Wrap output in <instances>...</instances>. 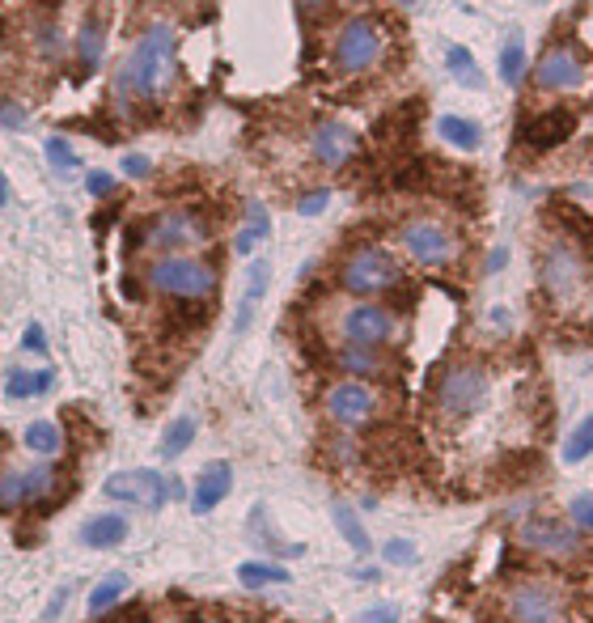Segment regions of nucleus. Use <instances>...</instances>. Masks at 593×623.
Instances as JSON below:
<instances>
[{
    "label": "nucleus",
    "instance_id": "obj_25",
    "mask_svg": "<svg viewBox=\"0 0 593 623\" xmlns=\"http://www.w3.org/2000/svg\"><path fill=\"white\" fill-rule=\"evenodd\" d=\"M51 382H56V373L51 369H9V378H5V395L9 399H34V395H43V390H51Z\"/></svg>",
    "mask_w": 593,
    "mask_h": 623
},
{
    "label": "nucleus",
    "instance_id": "obj_8",
    "mask_svg": "<svg viewBox=\"0 0 593 623\" xmlns=\"http://www.w3.org/2000/svg\"><path fill=\"white\" fill-rule=\"evenodd\" d=\"M382 47H386L382 26H377L373 17L356 13V17H348V22L335 30L331 64H335L339 77H361V73H369L377 60H382Z\"/></svg>",
    "mask_w": 593,
    "mask_h": 623
},
{
    "label": "nucleus",
    "instance_id": "obj_27",
    "mask_svg": "<svg viewBox=\"0 0 593 623\" xmlns=\"http://www.w3.org/2000/svg\"><path fill=\"white\" fill-rule=\"evenodd\" d=\"M496 68H500V81H505V85H521V77H526V39H521L517 30L500 43Z\"/></svg>",
    "mask_w": 593,
    "mask_h": 623
},
{
    "label": "nucleus",
    "instance_id": "obj_12",
    "mask_svg": "<svg viewBox=\"0 0 593 623\" xmlns=\"http://www.w3.org/2000/svg\"><path fill=\"white\" fill-rule=\"evenodd\" d=\"M577 123L581 119L572 106H547V111H538L521 123L517 140H521V149H530V153H551V149H560L577 136Z\"/></svg>",
    "mask_w": 593,
    "mask_h": 623
},
{
    "label": "nucleus",
    "instance_id": "obj_33",
    "mask_svg": "<svg viewBox=\"0 0 593 623\" xmlns=\"http://www.w3.org/2000/svg\"><path fill=\"white\" fill-rule=\"evenodd\" d=\"M445 68L454 73L458 85H471V89H483V77H479V68H475V56L466 47H449L445 51Z\"/></svg>",
    "mask_w": 593,
    "mask_h": 623
},
{
    "label": "nucleus",
    "instance_id": "obj_41",
    "mask_svg": "<svg viewBox=\"0 0 593 623\" xmlns=\"http://www.w3.org/2000/svg\"><path fill=\"white\" fill-rule=\"evenodd\" d=\"M22 348H26V352H39V356L47 352V335H43V327H39V323H30V327H26Z\"/></svg>",
    "mask_w": 593,
    "mask_h": 623
},
{
    "label": "nucleus",
    "instance_id": "obj_5",
    "mask_svg": "<svg viewBox=\"0 0 593 623\" xmlns=\"http://www.w3.org/2000/svg\"><path fill=\"white\" fill-rule=\"evenodd\" d=\"M208 242H212V225L204 221L200 208H166V212H157V217L145 221L136 246H149L157 255H187V251H200Z\"/></svg>",
    "mask_w": 593,
    "mask_h": 623
},
{
    "label": "nucleus",
    "instance_id": "obj_20",
    "mask_svg": "<svg viewBox=\"0 0 593 623\" xmlns=\"http://www.w3.org/2000/svg\"><path fill=\"white\" fill-rule=\"evenodd\" d=\"M267 284H272V263L255 259V263H250V276H246V293H242L238 318H233V331H238V335L250 327V318H255V306H259V297L267 293Z\"/></svg>",
    "mask_w": 593,
    "mask_h": 623
},
{
    "label": "nucleus",
    "instance_id": "obj_39",
    "mask_svg": "<svg viewBox=\"0 0 593 623\" xmlns=\"http://www.w3.org/2000/svg\"><path fill=\"white\" fill-rule=\"evenodd\" d=\"M568 513H572V522H577L581 530H593V496H572Z\"/></svg>",
    "mask_w": 593,
    "mask_h": 623
},
{
    "label": "nucleus",
    "instance_id": "obj_6",
    "mask_svg": "<svg viewBox=\"0 0 593 623\" xmlns=\"http://www.w3.org/2000/svg\"><path fill=\"white\" fill-rule=\"evenodd\" d=\"M394 242L403 246V255L411 263L428 267V272H445L462 251L458 234L437 217H407L399 229H394Z\"/></svg>",
    "mask_w": 593,
    "mask_h": 623
},
{
    "label": "nucleus",
    "instance_id": "obj_35",
    "mask_svg": "<svg viewBox=\"0 0 593 623\" xmlns=\"http://www.w3.org/2000/svg\"><path fill=\"white\" fill-rule=\"evenodd\" d=\"M43 153H47V162L56 166V170H77V149L68 145L64 136H51L47 145H43Z\"/></svg>",
    "mask_w": 593,
    "mask_h": 623
},
{
    "label": "nucleus",
    "instance_id": "obj_24",
    "mask_svg": "<svg viewBox=\"0 0 593 623\" xmlns=\"http://www.w3.org/2000/svg\"><path fill=\"white\" fill-rule=\"evenodd\" d=\"M195 433H200V424H195V416H178V420H170V424H166V433H161V445H157V454L166 458V462L183 458V454L191 450Z\"/></svg>",
    "mask_w": 593,
    "mask_h": 623
},
{
    "label": "nucleus",
    "instance_id": "obj_18",
    "mask_svg": "<svg viewBox=\"0 0 593 623\" xmlns=\"http://www.w3.org/2000/svg\"><path fill=\"white\" fill-rule=\"evenodd\" d=\"M335 365L348 373V378H361V382H373V378H386L390 373V361L382 356V348H365V344H344L335 356Z\"/></svg>",
    "mask_w": 593,
    "mask_h": 623
},
{
    "label": "nucleus",
    "instance_id": "obj_40",
    "mask_svg": "<svg viewBox=\"0 0 593 623\" xmlns=\"http://www.w3.org/2000/svg\"><path fill=\"white\" fill-rule=\"evenodd\" d=\"M119 170L128 174V178H145L149 170H153V162L145 153H123V162H119Z\"/></svg>",
    "mask_w": 593,
    "mask_h": 623
},
{
    "label": "nucleus",
    "instance_id": "obj_45",
    "mask_svg": "<svg viewBox=\"0 0 593 623\" xmlns=\"http://www.w3.org/2000/svg\"><path fill=\"white\" fill-rule=\"evenodd\" d=\"M9 204V183H5V174H0V208Z\"/></svg>",
    "mask_w": 593,
    "mask_h": 623
},
{
    "label": "nucleus",
    "instance_id": "obj_36",
    "mask_svg": "<svg viewBox=\"0 0 593 623\" xmlns=\"http://www.w3.org/2000/svg\"><path fill=\"white\" fill-rule=\"evenodd\" d=\"M327 204H331V187H318L310 195H297V212H301V217H318Z\"/></svg>",
    "mask_w": 593,
    "mask_h": 623
},
{
    "label": "nucleus",
    "instance_id": "obj_16",
    "mask_svg": "<svg viewBox=\"0 0 593 623\" xmlns=\"http://www.w3.org/2000/svg\"><path fill=\"white\" fill-rule=\"evenodd\" d=\"M521 543H526L530 551H538V556H551V560L581 556V534L564 518H530L526 526H521Z\"/></svg>",
    "mask_w": 593,
    "mask_h": 623
},
{
    "label": "nucleus",
    "instance_id": "obj_14",
    "mask_svg": "<svg viewBox=\"0 0 593 623\" xmlns=\"http://www.w3.org/2000/svg\"><path fill=\"white\" fill-rule=\"evenodd\" d=\"M534 85L543 89V94H568V89H581L585 85L581 51L568 47V43H551L534 64Z\"/></svg>",
    "mask_w": 593,
    "mask_h": 623
},
{
    "label": "nucleus",
    "instance_id": "obj_23",
    "mask_svg": "<svg viewBox=\"0 0 593 623\" xmlns=\"http://www.w3.org/2000/svg\"><path fill=\"white\" fill-rule=\"evenodd\" d=\"M22 445L39 458H56L64 450V433H60L56 420H30L26 433H22Z\"/></svg>",
    "mask_w": 593,
    "mask_h": 623
},
{
    "label": "nucleus",
    "instance_id": "obj_28",
    "mask_svg": "<svg viewBox=\"0 0 593 623\" xmlns=\"http://www.w3.org/2000/svg\"><path fill=\"white\" fill-rule=\"evenodd\" d=\"M238 581L246 590H263V585H289V568L272 560H246L238 564Z\"/></svg>",
    "mask_w": 593,
    "mask_h": 623
},
{
    "label": "nucleus",
    "instance_id": "obj_19",
    "mask_svg": "<svg viewBox=\"0 0 593 623\" xmlns=\"http://www.w3.org/2000/svg\"><path fill=\"white\" fill-rule=\"evenodd\" d=\"M128 539V518L123 513H98L81 526V543L94 547V551H106V547H119Z\"/></svg>",
    "mask_w": 593,
    "mask_h": 623
},
{
    "label": "nucleus",
    "instance_id": "obj_3",
    "mask_svg": "<svg viewBox=\"0 0 593 623\" xmlns=\"http://www.w3.org/2000/svg\"><path fill=\"white\" fill-rule=\"evenodd\" d=\"M492 395V378L479 361H454L441 369V378L433 386V403L441 420H471L475 412H483V403Z\"/></svg>",
    "mask_w": 593,
    "mask_h": 623
},
{
    "label": "nucleus",
    "instance_id": "obj_38",
    "mask_svg": "<svg viewBox=\"0 0 593 623\" xmlns=\"http://www.w3.org/2000/svg\"><path fill=\"white\" fill-rule=\"evenodd\" d=\"M85 191L94 195V200H106V195H115V174H106V170H94L85 178Z\"/></svg>",
    "mask_w": 593,
    "mask_h": 623
},
{
    "label": "nucleus",
    "instance_id": "obj_37",
    "mask_svg": "<svg viewBox=\"0 0 593 623\" xmlns=\"http://www.w3.org/2000/svg\"><path fill=\"white\" fill-rule=\"evenodd\" d=\"M382 556L390 564H416V543H411V539H390Z\"/></svg>",
    "mask_w": 593,
    "mask_h": 623
},
{
    "label": "nucleus",
    "instance_id": "obj_31",
    "mask_svg": "<svg viewBox=\"0 0 593 623\" xmlns=\"http://www.w3.org/2000/svg\"><path fill=\"white\" fill-rule=\"evenodd\" d=\"M22 505H30L26 467H0V509H22Z\"/></svg>",
    "mask_w": 593,
    "mask_h": 623
},
{
    "label": "nucleus",
    "instance_id": "obj_30",
    "mask_svg": "<svg viewBox=\"0 0 593 623\" xmlns=\"http://www.w3.org/2000/svg\"><path fill=\"white\" fill-rule=\"evenodd\" d=\"M123 594H128V577H123V573L102 577V581L94 585V590H89V615H106Z\"/></svg>",
    "mask_w": 593,
    "mask_h": 623
},
{
    "label": "nucleus",
    "instance_id": "obj_47",
    "mask_svg": "<svg viewBox=\"0 0 593 623\" xmlns=\"http://www.w3.org/2000/svg\"><path fill=\"white\" fill-rule=\"evenodd\" d=\"M195 623H212V619H195Z\"/></svg>",
    "mask_w": 593,
    "mask_h": 623
},
{
    "label": "nucleus",
    "instance_id": "obj_9",
    "mask_svg": "<svg viewBox=\"0 0 593 623\" xmlns=\"http://www.w3.org/2000/svg\"><path fill=\"white\" fill-rule=\"evenodd\" d=\"M322 412H327V420L339 424V429H365V424L382 416V395H377L373 382L348 378V382H335L327 395H322Z\"/></svg>",
    "mask_w": 593,
    "mask_h": 623
},
{
    "label": "nucleus",
    "instance_id": "obj_1",
    "mask_svg": "<svg viewBox=\"0 0 593 623\" xmlns=\"http://www.w3.org/2000/svg\"><path fill=\"white\" fill-rule=\"evenodd\" d=\"M178 73V34L174 26L157 22L136 39L128 51V60L115 73V98L123 102H153L157 94H166Z\"/></svg>",
    "mask_w": 593,
    "mask_h": 623
},
{
    "label": "nucleus",
    "instance_id": "obj_46",
    "mask_svg": "<svg viewBox=\"0 0 593 623\" xmlns=\"http://www.w3.org/2000/svg\"><path fill=\"white\" fill-rule=\"evenodd\" d=\"M39 9H60V0H34Z\"/></svg>",
    "mask_w": 593,
    "mask_h": 623
},
{
    "label": "nucleus",
    "instance_id": "obj_10",
    "mask_svg": "<svg viewBox=\"0 0 593 623\" xmlns=\"http://www.w3.org/2000/svg\"><path fill=\"white\" fill-rule=\"evenodd\" d=\"M399 335V318L390 306L373 297H356L352 306L339 314V340L344 344H365V348H386Z\"/></svg>",
    "mask_w": 593,
    "mask_h": 623
},
{
    "label": "nucleus",
    "instance_id": "obj_42",
    "mask_svg": "<svg viewBox=\"0 0 593 623\" xmlns=\"http://www.w3.org/2000/svg\"><path fill=\"white\" fill-rule=\"evenodd\" d=\"M0 123H5V128H22V123H26V111H17V102H5V98H0Z\"/></svg>",
    "mask_w": 593,
    "mask_h": 623
},
{
    "label": "nucleus",
    "instance_id": "obj_2",
    "mask_svg": "<svg viewBox=\"0 0 593 623\" xmlns=\"http://www.w3.org/2000/svg\"><path fill=\"white\" fill-rule=\"evenodd\" d=\"M335 284L352 297H382L390 289L403 284V263L394 259L386 246H373V242H356L352 251L339 259L335 267Z\"/></svg>",
    "mask_w": 593,
    "mask_h": 623
},
{
    "label": "nucleus",
    "instance_id": "obj_26",
    "mask_svg": "<svg viewBox=\"0 0 593 623\" xmlns=\"http://www.w3.org/2000/svg\"><path fill=\"white\" fill-rule=\"evenodd\" d=\"M267 229H272V221H267V212L259 208V204H250V212H246V225L233 234V255H255L259 251V242L267 238Z\"/></svg>",
    "mask_w": 593,
    "mask_h": 623
},
{
    "label": "nucleus",
    "instance_id": "obj_15",
    "mask_svg": "<svg viewBox=\"0 0 593 623\" xmlns=\"http://www.w3.org/2000/svg\"><path fill=\"white\" fill-rule=\"evenodd\" d=\"M310 153L322 170H348L356 162V153H361V132H352L339 119H322L310 132Z\"/></svg>",
    "mask_w": 593,
    "mask_h": 623
},
{
    "label": "nucleus",
    "instance_id": "obj_29",
    "mask_svg": "<svg viewBox=\"0 0 593 623\" xmlns=\"http://www.w3.org/2000/svg\"><path fill=\"white\" fill-rule=\"evenodd\" d=\"M331 522H335V530L348 539V547H352V551H361V556H369L373 539L365 534V522L356 518V509H352V505H331Z\"/></svg>",
    "mask_w": 593,
    "mask_h": 623
},
{
    "label": "nucleus",
    "instance_id": "obj_11",
    "mask_svg": "<svg viewBox=\"0 0 593 623\" xmlns=\"http://www.w3.org/2000/svg\"><path fill=\"white\" fill-rule=\"evenodd\" d=\"M505 615L513 623H568L564 598L543 581H517L505 594Z\"/></svg>",
    "mask_w": 593,
    "mask_h": 623
},
{
    "label": "nucleus",
    "instance_id": "obj_13",
    "mask_svg": "<svg viewBox=\"0 0 593 623\" xmlns=\"http://www.w3.org/2000/svg\"><path fill=\"white\" fill-rule=\"evenodd\" d=\"M102 492L119 505H140V509H161L174 496V484L161 471H115L102 484Z\"/></svg>",
    "mask_w": 593,
    "mask_h": 623
},
{
    "label": "nucleus",
    "instance_id": "obj_21",
    "mask_svg": "<svg viewBox=\"0 0 593 623\" xmlns=\"http://www.w3.org/2000/svg\"><path fill=\"white\" fill-rule=\"evenodd\" d=\"M416 119H420V102H403V106H394L390 115L377 119L373 136L382 140V145H403V140H411V132H416Z\"/></svg>",
    "mask_w": 593,
    "mask_h": 623
},
{
    "label": "nucleus",
    "instance_id": "obj_34",
    "mask_svg": "<svg viewBox=\"0 0 593 623\" xmlns=\"http://www.w3.org/2000/svg\"><path fill=\"white\" fill-rule=\"evenodd\" d=\"M102 47H106V39H102V26L89 17V22L81 26V34H77V56H81V68H98V60H102Z\"/></svg>",
    "mask_w": 593,
    "mask_h": 623
},
{
    "label": "nucleus",
    "instance_id": "obj_32",
    "mask_svg": "<svg viewBox=\"0 0 593 623\" xmlns=\"http://www.w3.org/2000/svg\"><path fill=\"white\" fill-rule=\"evenodd\" d=\"M585 458H593V412L564 441V462H568V467H577V462H585Z\"/></svg>",
    "mask_w": 593,
    "mask_h": 623
},
{
    "label": "nucleus",
    "instance_id": "obj_7",
    "mask_svg": "<svg viewBox=\"0 0 593 623\" xmlns=\"http://www.w3.org/2000/svg\"><path fill=\"white\" fill-rule=\"evenodd\" d=\"M538 284H543V293L551 306H577L589 289V267L581 259V251L572 242H551L543 251V263H538Z\"/></svg>",
    "mask_w": 593,
    "mask_h": 623
},
{
    "label": "nucleus",
    "instance_id": "obj_4",
    "mask_svg": "<svg viewBox=\"0 0 593 623\" xmlns=\"http://www.w3.org/2000/svg\"><path fill=\"white\" fill-rule=\"evenodd\" d=\"M149 289L174 301H208L217 293V267L195 255H157L149 263Z\"/></svg>",
    "mask_w": 593,
    "mask_h": 623
},
{
    "label": "nucleus",
    "instance_id": "obj_17",
    "mask_svg": "<svg viewBox=\"0 0 593 623\" xmlns=\"http://www.w3.org/2000/svg\"><path fill=\"white\" fill-rule=\"evenodd\" d=\"M229 488H233V467L225 458H217V462H208V467L195 475V488H191V513H212L217 509L225 496H229Z\"/></svg>",
    "mask_w": 593,
    "mask_h": 623
},
{
    "label": "nucleus",
    "instance_id": "obj_43",
    "mask_svg": "<svg viewBox=\"0 0 593 623\" xmlns=\"http://www.w3.org/2000/svg\"><path fill=\"white\" fill-rule=\"evenodd\" d=\"M394 619H399V611H394V607H377V611L361 615V623H394Z\"/></svg>",
    "mask_w": 593,
    "mask_h": 623
},
{
    "label": "nucleus",
    "instance_id": "obj_44",
    "mask_svg": "<svg viewBox=\"0 0 593 623\" xmlns=\"http://www.w3.org/2000/svg\"><path fill=\"white\" fill-rule=\"evenodd\" d=\"M505 259H509L505 246H500V251H492V255H488V272H496V267H505Z\"/></svg>",
    "mask_w": 593,
    "mask_h": 623
},
{
    "label": "nucleus",
    "instance_id": "obj_22",
    "mask_svg": "<svg viewBox=\"0 0 593 623\" xmlns=\"http://www.w3.org/2000/svg\"><path fill=\"white\" fill-rule=\"evenodd\" d=\"M437 136L445 140L449 149H462V153H475L483 145V128L475 119H466V115H441L437 119Z\"/></svg>",
    "mask_w": 593,
    "mask_h": 623
}]
</instances>
